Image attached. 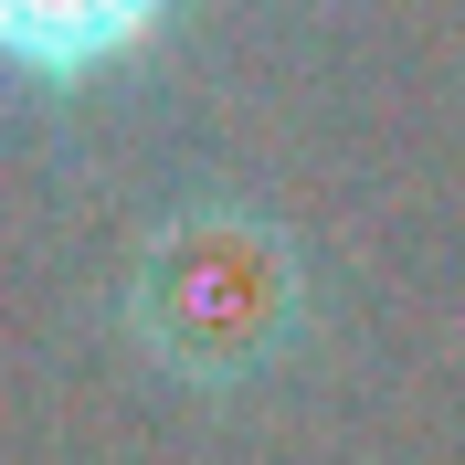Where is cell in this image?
I'll return each instance as SVG.
<instances>
[{
    "label": "cell",
    "instance_id": "cell-1",
    "mask_svg": "<svg viewBox=\"0 0 465 465\" xmlns=\"http://www.w3.org/2000/svg\"><path fill=\"white\" fill-rule=\"evenodd\" d=\"M127 328L180 391H254L286 371L307 339V286H296L286 232L254 212L223 223H170L127 275Z\"/></svg>",
    "mask_w": 465,
    "mask_h": 465
},
{
    "label": "cell",
    "instance_id": "cell-2",
    "mask_svg": "<svg viewBox=\"0 0 465 465\" xmlns=\"http://www.w3.org/2000/svg\"><path fill=\"white\" fill-rule=\"evenodd\" d=\"M180 0H0V85L74 95L106 85L116 64H138L170 32Z\"/></svg>",
    "mask_w": 465,
    "mask_h": 465
}]
</instances>
